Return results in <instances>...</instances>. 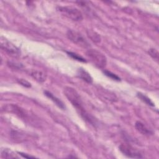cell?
<instances>
[{
	"mask_svg": "<svg viewBox=\"0 0 159 159\" xmlns=\"http://www.w3.org/2000/svg\"><path fill=\"white\" fill-rule=\"evenodd\" d=\"M63 93L68 101L76 108V111L82 119L91 125L96 126V120L85 110L81 98L76 89L70 86H66L63 89Z\"/></svg>",
	"mask_w": 159,
	"mask_h": 159,
	"instance_id": "cell-1",
	"label": "cell"
},
{
	"mask_svg": "<svg viewBox=\"0 0 159 159\" xmlns=\"http://www.w3.org/2000/svg\"><path fill=\"white\" fill-rule=\"evenodd\" d=\"M86 54L96 67L102 69L106 66L107 58L101 52L95 49H89L86 51Z\"/></svg>",
	"mask_w": 159,
	"mask_h": 159,
	"instance_id": "cell-2",
	"label": "cell"
},
{
	"mask_svg": "<svg viewBox=\"0 0 159 159\" xmlns=\"http://www.w3.org/2000/svg\"><path fill=\"white\" fill-rule=\"evenodd\" d=\"M57 11L65 17L74 21H81L83 17L81 12L76 7L73 6H58Z\"/></svg>",
	"mask_w": 159,
	"mask_h": 159,
	"instance_id": "cell-3",
	"label": "cell"
},
{
	"mask_svg": "<svg viewBox=\"0 0 159 159\" xmlns=\"http://www.w3.org/2000/svg\"><path fill=\"white\" fill-rule=\"evenodd\" d=\"M66 36L70 40L81 47L88 48L90 46L89 42L83 35L76 31L68 30L66 32Z\"/></svg>",
	"mask_w": 159,
	"mask_h": 159,
	"instance_id": "cell-4",
	"label": "cell"
},
{
	"mask_svg": "<svg viewBox=\"0 0 159 159\" xmlns=\"http://www.w3.org/2000/svg\"><path fill=\"white\" fill-rule=\"evenodd\" d=\"M119 148L123 155L127 157L133 158H142L143 157L140 151L130 145L122 143L119 145Z\"/></svg>",
	"mask_w": 159,
	"mask_h": 159,
	"instance_id": "cell-5",
	"label": "cell"
},
{
	"mask_svg": "<svg viewBox=\"0 0 159 159\" xmlns=\"http://www.w3.org/2000/svg\"><path fill=\"white\" fill-rule=\"evenodd\" d=\"M1 48L11 57H18L20 55L19 49L3 37L1 39Z\"/></svg>",
	"mask_w": 159,
	"mask_h": 159,
	"instance_id": "cell-6",
	"label": "cell"
},
{
	"mask_svg": "<svg viewBox=\"0 0 159 159\" xmlns=\"http://www.w3.org/2000/svg\"><path fill=\"white\" fill-rule=\"evenodd\" d=\"M44 94L48 98H49L50 100H52L58 107H60L61 109H65V104H63V102L58 98H57L55 96H54L52 93H50V91L45 90L43 91Z\"/></svg>",
	"mask_w": 159,
	"mask_h": 159,
	"instance_id": "cell-7",
	"label": "cell"
},
{
	"mask_svg": "<svg viewBox=\"0 0 159 159\" xmlns=\"http://www.w3.org/2000/svg\"><path fill=\"white\" fill-rule=\"evenodd\" d=\"M30 76L39 83L45 81L47 78L46 73L44 71L40 70H32L30 72Z\"/></svg>",
	"mask_w": 159,
	"mask_h": 159,
	"instance_id": "cell-8",
	"label": "cell"
},
{
	"mask_svg": "<svg viewBox=\"0 0 159 159\" xmlns=\"http://www.w3.org/2000/svg\"><path fill=\"white\" fill-rule=\"evenodd\" d=\"M77 75L80 79H81L82 80L90 84L93 83V78L91 76L90 74L83 68H79L78 70Z\"/></svg>",
	"mask_w": 159,
	"mask_h": 159,
	"instance_id": "cell-9",
	"label": "cell"
},
{
	"mask_svg": "<svg viewBox=\"0 0 159 159\" xmlns=\"http://www.w3.org/2000/svg\"><path fill=\"white\" fill-rule=\"evenodd\" d=\"M135 127L138 132L141 133L142 135H150L153 134V132L148 129L142 122L140 121H137L135 124Z\"/></svg>",
	"mask_w": 159,
	"mask_h": 159,
	"instance_id": "cell-10",
	"label": "cell"
},
{
	"mask_svg": "<svg viewBox=\"0 0 159 159\" xmlns=\"http://www.w3.org/2000/svg\"><path fill=\"white\" fill-rule=\"evenodd\" d=\"M1 157L4 158H18V157L13 151L6 148L1 150Z\"/></svg>",
	"mask_w": 159,
	"mask_h": 159,
	"instance_id": "cell-11",
	"label": "cell"
},
{
	"mask_svg": "<svg viewBox=\"0 0 159 159\" xmlns=\"http://www.w3.org/2000/svg\"><path fill=\"white\" fill-rule=\"evenodd\" d=\"M137 96L143 102H145L146 104H147L148 106H152V107H154L155 104L154 103L151 101V99L148 98L147 96L144 95L143 94H142L141 93H138L137 94Z\"/></svg>",
	"mask_w": 159,
	"mask_h": 159,
	"instance_id": "cell-12",
	"label": "cell"
},
{
	"mask_svg": "<svg viewBox=\"0 0 159 159\" xmlns=\"http://www.w3.org/2000/svg\"><path fill=\"white\" fill-rule=\"evenodd\" d=\"M87 34L88 37L94 42H99L101 41L100 36L96 34L95 32H93L92 30H87Z\"/></svg>",
	"mask_w": 159,
	"mask_h": 159,
	"instance_id": "cell-13",
	"label": "cell"
},
{
	"mask_svg": "<svg viewBox=\"0 0 159 159\" xmlns=\"http://www.w3.org/2000/svg\"><path fill=\"white\" fill-rule=\"evenodd\" d=\"M66 52V53L68 54V56H70L72 58H73V59H75V60H76L78 61H81V62H83V63L86 62V60L83 57H82L81 56L79 55L78 54H77L76 53L71 52Z\"/></svg>",
	"mask_w": 159,
	"mask_h": 159,
	"instance_id": "cell-14",
	"label": "cell"
},
{
	"mask_svg": "<svg viewBox=\"0 0 159 159\" xmlns=\"http://www.w3.org/2000/svg\"><path fill=\"white\" fill-rule=\"evenodd\" d=\"M103 73L106 76H107L108 78L112 79V80H114V81H120V78L116 74L112 73L111 71H108V70H104L102 71Z\"/></svg>",
	"mask_w": 159,
	"mask_h": 159,
	"instance_id": "cell-15",
	"label": "cell"
},
{
	"mask_svg": "<svg viewBox=\"0 0 159 159\" xmlns=\"http://www.w3.org/2000/svg\"><path fill=\"white\" fill-rule=\"evenodd\" d=\"M148 53L150 55V56L154 60H158V52L155 48H150L148 50Z\"/></svg>",
	"mask_w": 159,
	"mask_h": 159,
	"instance_id": "cell-16",
	"label": "cell"
},
{
	"mask_svg": "<svg viewBox=\"0 0 159 159\" xmlns=\"http://www.w3.org/2000/svg\"><path fill=\"white\" fill-rule=\"evenodd\" d=\"M18 83L21 84L22 86L26 87V88H30L31 86V84L29 82H28L27 81H26L24 79H19L18 80Z\"/></svg>",
	"mask_w": 159,
	"mask_h": 159,
	"instance_id": "cell-17",
	"label": "cell"
},
{
	"mask_svg": "<svg viewBox=\"0 0 159 159\" xmlns=\"http://www.w3.org/2000/svg\"><path fill=\"white\" fill-rule=\"evenodd\" d=\"M20 156H22V157L24 158H35L34 156H31L29 154H27V153H22V152H17Z\"/></svg>",
	"mask_w": 159,
	"mask_h": 159,
	"instance_id": "cell-18",
	"label": "cell"
}]
</instances>
